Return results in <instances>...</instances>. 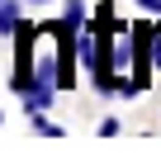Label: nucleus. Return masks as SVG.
I'll use <instances>...</instances> for the list:
<instances>
[{"instance_id": "obj_1", "label": "nucleus", "mask_w": 161, "mask_h": 161, "mask_svg": "<svg viewBox=\"0 0 161 161\" xmlns=\"http://www.w3.org/2000/svg\"><path fill=\"white\" fill-rule=\"evenodd\" d=\"M19 29H24L19 5H14V0H0V38H5V33H19Z\"/></svg>"}, {"instance_id": "obj_2", "label": "nucleus", "mask_w": 161, "mask_h": 161, "mask_svg": "<svg viewBox=\"0 0 161 161\" xmlns=\"http://www.w3.org/2000/svg\"><path fill=\"white\" fill-rule=\"evenodd\" d=\"M62 24H66V29H80V24H90V10H86V0H66V10H62Z\"/></svg>"}, {"instance_id": "obj_3", "label": "nucleus", "mask_w": 161, "mask_h": 161, "mask_svg": "<svg viewBox=\"0 0 161 161\" xmlns=\"http://www.w3.org/2000/svg\"><path fill=\"white\" fill-rule=\"evenodd\" d=\"M137 5H142L147 14H161V0H137Z\"/></svg>"}, {"instance_id": "obj_4", "label": "nucleus", "mask_w": 161, "mask_h": 161, "mask_svg": "<svg viewBox=\"0 0 161 161\" xmlns=\"http://www.w3.org/2000/svg\"><path fill=\"white\" fill-rule=\"evenodd\" d=\"M33 5H43V0H33Z\"/></svg>"}]
</instances>
